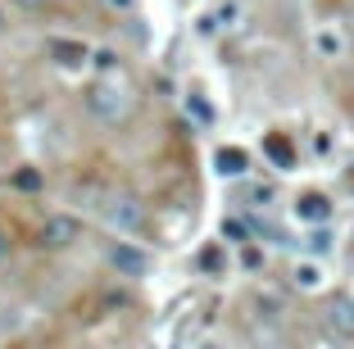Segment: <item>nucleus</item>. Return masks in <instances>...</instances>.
<instances>
[{"label": "nucleus", "instance_id": "4", "mask_svg": "<svg viewBox=\"0 0 354 349\" xmlns=\"http://www.w3.org/2000/svg\"><path fill=\"white\" fill-rule=\"evenodd\" d=\"M77 232H82V223H77L73 214H46L41 227H37V240H41L46 249H68L77 240Z\"/></svg>", "mask_w": 354, "mask_h": 349}, {"label": "nucleus", "instance_id": "17", "mask_svg": "<svg viewBox=\"0 0 354 349\" xmlns=\"http://www.w3.org/2000/svg\"><path fill=\"white\" fill-rule=\"evenodd\" d=\"M91 64H100V68H109V73H114V50H100Z\"/></svg>", "mask_w": 354, "mask_h": 349}, {"label": "nucleus", "instance_id": "1", "mask_svg": "<svg viewBox=\"0 0 354 349\" xmlns=\"http://www.w3.org/2000/svg\"><path fill=\"white\" fill-rule=\"evenodd\" d=\"M86 109H91L95 123L118 127V123H127V118H132L136 91L123 82V77H118V73H104V77H95V82L86 86Z\"/></svg>", "mask_w": 354, "mask_h": 349}, {"label": "nucleus", "instance_id": "6", "mask_svg": "<svg viewBox=\"0 0 354 349\" xmlns=\"http://www.w3.org/2000/svg\"><path fill=\"white\" fill-rule=\"evenodd\" d=\"M109 267H114L118 277H146L150 258H146V249H136V245H127V240H118V245L109 249Z\"/></svg>", "mask_w": 354, "mask_h": 349}, {"label": "nucleus", "instance_id": "10", "mask_svg": "<svg viewBox=\"0 0 354 349\" xmlns=\"http://www.w3.org/2000/svg\"><path fill=\"white\" fill-rule=\"evenodd\" d=\"M291 277H295V286H300V290H318V286H323V263L304 258V263H295Z\"/></svg>", "mask_w": 354, "mask_h": 349}, {"label": "nucleus", "instance_id": "11", "mask_svg": "<svg viewBox=\"0 0 354 349\" xmlns=\"http://www.w3.org/2000/svg\"><path fill=\"white\" fill-rule=\"evenodd\" d=\"M263 150H268V159L277 168H295V150H291V141H286V136H268V141H263Z\"/></svg>", "mask_w": 354, "mask_h": 349}, {"label": "nucleus", "instance_id": "5", "mask_svg": "<svg viewBox=\"0 0 354 349\" xmlns=\"http://www.w3.org/2000/svg\"><path fill=\"white\" fill-rule=\"evenodd\" d=\"M323 322L336 340H354V295H332L323 308Z\"/></svg>", "mask_w": 354, "mask_h": 349}, {"label": "nucleus", "instance_id": "13", "mask_svg": "<svg viewBox=\"0 0 354 349\" xmlns=\"http://www.w3.org/2000/svg\"><path fill=\"white\" fill-rule=\"evenodd\" d=\"M236 19H241V5H236V0H227V5H218V10H214V23H218V28H232Z\"/></svg>", "mask_w": 354, "mask_h": 349}, {"label": "nucleus", "instance_id": "16", "mask_svg": "<svg viewBox=\"0 0 354 349\" xmlns=\"http://www.w3.org/2000/svg\"><path fill=\"white\" fill-rule=\"evenodd\" d=\"M223 236H227V240H250V232H245V227L232 218V223H223Z\"/></svg>", "mask_w": 354, "mask_h": 349}, {"label": "nucleus", "instance_id": "7", "mask_svg": "<svg viewBox=\"0 0 354 349\" xmlns=\"http://www.w3.org/2000/svg\"><path fill=\"white\" fill-rule=\"evenodd\" d=\"M295 218H300V223H327V218H332V200H327L323 191H309V196L295 200Z\"/></svg>", "mask_w": 354, "mask_h": 349}, {"label": "nucleus", "instance_id": "22", "mask_svg": "<svg viewBox=\"0 0 354 349\" xmlns=\"http://www.w3.org/2000/svg\"><path fill=\"white\" fill-rule=\"evenodd\" d=\"M350 100H354V77H350Z\"/></svg>", "mask_w": 354, "mask_h": 349}, {"label": "nucleus", "instance_id": "12", "mask_svg": "<svg viewBox=\"0 0 354 349\" xmlns=\"http://www.w3.org/2000/svg\"><path fill=\"white\" fill-rule=\"evenodd\" d=\"M187 113L196 118V123H214V104L205 100V91H191L187 95Z\"/></svg>", "mask_w": 354, "mask_h": 349}, {"label": "nucleus", "instance_id": "18", "mask_svg": "<svg viewBox=\"0 0 354 349\" xmlns=\"http://www.w3.org/2000/svg\"><path fill=\"white\" fill-rule=\"evenodd\" d=\"M200 263H205V267H218L223 254H218V249H205V258H200Z\"/></svg>", "mask_w": 354, "mask_h": 349}, {"label": "nucleus", "instance_id": "2", "mask_svg": "<svg viewBox=\"0 0 354 349\" xmlns=\"http://www.w3.org/2000/svg\"><path fill=\"white\" fill-rule=\"evenodd\" d=\"M100 218L109 232H118V236H136L141 227H146V205L136 196H109L100 205Z\"/></svg>", "mask_w": 354, "mask_h": 349}, {"label": "nucleus", "instance_id": "23", "mask_svg": "<svg viewBox=\"0 0 354 349\" xmlns=\"http://www.w3.org/2000/svg\"><path fill=\"white\" fill-rule=\"evenodd\" d=\"M263 349H277V345H263Z\"/></svg>", "mask_w": 354, "mask_h": 349}, {"label": "nucleus", "instance_id": "8", "mask_svg": "<svg viewBox=\"0 0 354 349\" xmlns=\"http://www.w3.org/2000/svg\"><path fill=\"white\" fill-rule=\"evenodd\" d=\"M214 164H218V177H245V168H250V154L236 150V145H223V150L214 154Z\"/></svg>", "mask_w": 354, "mask_h": 349}, {"label": "nucleus", "instance_id": "20", "mask_svg": "<svg viewBox=\"0 0 354 349\" xmlns=\"http://www.w3.org/2000/svg\"><path fill=\"white\" fill-rule=\"evenodd\" d=\"M5 23H10V19H5V10H0V32H5Z\"/></svg>", "mask_w": 354, "mask_h": 349}, {"label": "nucleus", "instance_id": "15", "mask_svg": "<svg viewBox=\"0 0 354 349\" xmlns=\"http://www.w3.org/2000/svg\"><path fill=\"white\" fill-rule=\"evenodd\" d=\"M10 254H14V236H10V227L0 223V263H10Z\"/></svg>", "mask_w": 354, "mask_h": 349}, {"label": "nucleus", "instance_id": "19", "mask_svg": "<svg viewBox=\"0 0 354 349\" xmlns=\"http://www.w3.org/2000/svg\"><path fill=\"white\" fill-rule=\"evenodd\" d=\"M104 5H109V10H132L136 0H104Z\"/></svg>", "mask_w": 354, "mask_h": 349}, {"label": "nucleus", "instance_id": "14", "mask_svg": "<svg viewBox=\"0 0 354 349\" xmlns=\"http://www.w3.org/2000/svg\"><path fill=\"white\" fill-rule=\"evenodd\" d=\"M309 249H313V254H327V249H332V232H313Z\"/></svg>", "mask_w": 354, "mask_h": 349}, {"label": "nucleus", "instance_id": "3", "mask_svg": "<svg viewBox=\"0 0 354 349\" xmlns=\"http://www.w3.org/2000/svg\"><path fill=\"white\" fill-rule=\"evenodd\" d=\"M46 55H50L55 68H64V73H82L86 64L95 59L91 46L77 41V37H50V41H46Z\"/></svg>", "mask_w": 354, "mask_h": 349}, {"label": "nucleus", "instance_id": "21", "mask_svg": "<svg viewBox=\"0 0 354 349\" xmlns=\"http://www.w3.org/2000/svg\"><path fill=\"white\" fill-rule=\"evenodd\" d=\"M200 349H218V345H214V340H205V345H200Z\"/></svg>", "mask_w": 354, "mask_h": 349}, {"label": "nucleus", "instance_id": "9", "mask_svg": "<svg viewBox=\"0 0 354 349\" xmlns=\"http://www.w3.org/2000/svg\"><path fill=\"white\" fill-rule=\"evenodd\" d=\"M313 50L323 55V59H341V55H345V37L332 28V23H323V28L313 32Z\"/></svg>", "mask_w": 354, "mask_h": 349}]
</instances>
